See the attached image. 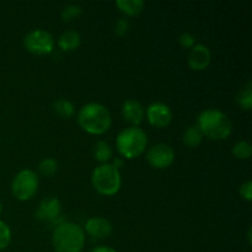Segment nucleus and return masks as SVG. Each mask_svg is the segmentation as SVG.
Listing matches in <instances>:
<instances>
[{
    "mask_svg": "<svg viewBox=\"0 0 252 252\" xmlns=\"http://www.w3.org/2000/svg\"><path fill=\"white\" fill-rule=\"evenodd\" d=\"M147 133L139 127H129L120 132L116 138V148L126 159L140 157L147 149Z\"/></svg>",
    "mask_w": 252,
    "mask_h": 252,
    "instance_id": "20e7f679",
    "label": "nucleus"
},
{
    "mask_svg": "<svg viewBox=\"0 0 252 252\" xmlns=\"http://www.w3.org/2000/svg\"><path fill=\"white\" fill-rule=\"evenodd\" d=\"M175 153L170 145L159 143L153 145L147 152V161L154 169H167L174 162Z\"/></svg>",
    "mask_w": 252,
    "mask_h": 252,
    "instance_id": "6e6552de",
    "label": "nucleus"
},
{
    "mask_svg": "<svg viewBox=\"0 0 252 252\" xmlns=\"http://www.w3.org/2000/svg\"><path fill=\"white\" fill-rule=\"evenodd\" d=\"M90 252H117V251L112 248H108V246H98V248L93 249Z\"/></svg>",
    "mask_w": 252,
    "mask_h": 252,
    "instance_id": "bb28decb",
    "label": "nucleus"
},
{
    "mask_svg": "<svg viewBox=\"0 0 252 252\" xmlns=\"http://www.w3.org/2000/svg\"><path fill=\"white\" fill-rule=\"evenodd\" d=\"M58 170V162L53 158H46L38 164V171L42 176L51 177Z\"/></svg>",
    "mask_w": 252,
    "mask_h": 252,
    "instance_id": "412c9836",
    "label": "nucleus"
},
{
    "mask_svg": "<svg viewBox=\"0 0 252 252\" xmlns=\"http://www.w3.org/2000/svg\"><path fill=\"white\" fill-rule=\"evenodd\" d=\"M112 148L105 140H100L95 144L94 147V157L97 161H100L101 164H107V161H110L112 159Z\"/></svg>",
    "mask_w": 252,
    "mask_h": 252,
    "instance_id": "dca6fc26",
    "label": "nucleus"
},
{
    "mask_svg": "<svg viewBox=\"0 0 252 252\" xmlns=\"http://www.w3.org/2000/svg\"><path fill=\"white\" fill-rule=\"evenodd\" d=\"M78 123L85 132L100 135L110 129L112 117L106 106L97 102H90L84 105L79 111Z\"/></svg>",
    "mask_w": 252,
    "mask_h": 252,
    "instance_id": "f257e3e1",
    "label": "nucleus"
},
{
    "mask_svg": "<svg viewBox=\"0 0 252 252\" xmlns=\"http://www.w3.org/2000/svg\"><path fill=\"white\" fill-rule=\"evenodd\" d=\"M240 196L243 197L245 201H252V182L246 181L240 186Z\"/></svg>",
    "mask_w": 252,
    "mask_h": 252,
    "instance_id": "a878e982",
    "label": "nucleus"
},
{
    "mask_svg": "<svg viewBox=\"0 0 252 252\" xmlns=\"http://www.w3.org/2000/svg\"><path fill=\"white\" fill-rule=\"evenodd\" d=\"M53 111L58 117L65 118V120L73 117L74 113H75L74 105L66 98H58L57 101H54Z\"/></svg>",
    "mask_w": 252,
    "mask_h": 252,
    "instance_id": "f3484780",
    "label": "nucleus"
},
{
    "mask_svg": "<svg viewBox=\"0 0 252 252\" xmlns=\"http://www.w3.org/2000/svg\"><path fill=\"white\" fill-rule=\"evenodd\" d=\"M81 12H83V10H81V7L79 5L69 4L62 11V19L64 21H71L74 19H78L81 15Z\"/></svg>",
    "mask_w": 252,
    "mask_h": 252,
    "instance_id": "4be33fe9",
    "label": "nucleus"
},
{
    "mask_svg": "<svg viewBox=\"0 0 252 252\" xmlns=\"http://www.w3.org/2000/svg\"><path fill=\"white\" fill-rule=\"evenodd\" d=\"M81 43L80 34L76 31H66L62 33V36L58 38V46L62 51L71 52L75 51Z\"/></svg>",
    "mask_w": 252,
    "mask_h": 252,
    "instance_id": "4468645a",
    "label": "nucleus"
},
{
    "mask_svg": "<svg viewBox=\"0 0 252 252\" xmlns=\"http://www.w3.org/2000/svg\"><path fill=\"white\" fill-rule=\"evenodd\" d=\"M122 115L123 118L133 127H138L144 118V107L139 101L130 98V100L125 101L122 105Z\"/></svg>",
    "mask_w": 252,
    "mask_h": 252,
    "instance_id": "ddd939ff",
    "label": "nucleus"
},
{
    "mask_svg": "<svg viewBox=\"0 0 252 252\" xmlns=\"http://www.w3.org/2000/svg\"><path fill=\"white\" fill-rule=\"evenodd\" d=\"M85 231L89 236L96 240L106 239L112 233V225L110 221L101 217H94L85 223Z\"/></svg>",
    "mask_w": 252,
    "mask_h": 252,
    "instance_id": "9b49d317",
    "label": "nucleus"
},
{
    "mask_svg": "<svg viewBox=\"0 0 252 252\" xmlns=\"http://www.w3.org/2000/svg\"><path fill=\"white\" fill-rule=\"evenodd\" d=\"M211 49L206 44H196L191 48L189 54V65L193 70H204L211 64Z\"/></svg>",
    "mask_w": 252,
    "mask_h": 252,
    "instance_id": "9d476101",
    "label": "nucleus"
},
{
    "mask_svg": "<svg viewBox=\"0 0 252 252\" xmlns=\"http://www.w3.org/2000/svg\"><path fill=\"white\" fill-rule=\"evenodd\" d=\"M91 182L94 189L102 196H115L120 191L122 179L120 170L107 162L95 167L91 175Z\"/></svg>",
    "mask_w": 252,
    "mask_h": 252,
    "instance_id": "39448f33",
    "label": "nucleus"
},
{
    "mask_svg": "<svg viewBox=\"0 0 252 252\" xmlns=\"http://www.w3.org/2000/svg\"><path fill=\"white\" fill-rule=\"evenodd\" d=\"M148 122L157 128H165L172 122V111L166 103L164 102H154L149 105V107L145 111Z\"/></svg>",
    "mask_w": 252,
    "mask_h": 252,
    "instance_id": "1a4fd4ad",
    "label": "nucleus"
},
{
    "mask_svg": "<svg viewBox=\"0 0 252 252\" xmlns=\"http://www.w3.org/2000/svg\"><path fill=\"white\" fill-rule=\"evenodd\" d=\"M52 245L56 252H81L85 245V231L78 224L64 221L54 229Z\"/></svg>",
    "mask_w": 252,
    "mask_h": 252,
    "instance_id": "7ed1b4c3",
    "label": "nucleus"
},
{
    "mask_svg": "<svg viewBox=\"0 0 252 252\" xmlns=\"http://www.w3.org/2000/svg\"><path fill=\"white\" fill-rule=\"evenodd\" d=\"M112 165H113V166L116 167V169H118V170H120V167L122 166V165H123V161H122V160L120 159V158H116V159H115V161L112 162Z\"/></svg>",
    "mask_w": 252,
    "mask_h": 252,
    "instance_id": "cd10ccee",
    "label": "nucleus"
},
{
    "mask_svg": "<svg viewBox=\"0 0 252 252\" xmlns=\"http://www.w3.org/2000/svg\"><path fill=\"white\" fill-rule=\"evenodd\" d=\"M1 209H2V207H1V203H0V214H1Z\"/></svg>",
    "mask_w": 252,
    "mask_h": 252,
    "instance_id": "c85d7f7f",
    "label": "nucleus"
},
{
    "mask_svg": "<svg viewBox=\"0 0 252 252\" xmlns=\"http://www.w3.org/2000/svg\"><path fill=\"white\" fill-rule=\"evenodd\" d=\"M24 46L31 53L44 56L53 52L54 38L49 32L44 30H33L25 36Z\"/></svg>",
    "mask_w": 252,
    "mask_h": 252,
    "instance_id": "0eeeda50",
    "label": "nucleus"
},
{
    "mask_svg": "<svg viewBox=\"0 0 252 252\" xmlns=\"http://www.w3.org/2000/svg\"><path fill=\"white\" fill-rule=\"evenodd\" d=\"M116 5L128 16H137L144 10L145 2L142 0H117Z\"/></svg>",
    "mask_w": 252,
    "mask_h": 252,
    "instance_id": "2eb2a0df",
    "label": "nucleus"
},
{
    "mask_svg": "<svg viewBox=\"0 0 252 252\" xmlns=\"http://www.w3.org/2000/svg\"><path fill=\"white\" fill-rule=\"evenodd\" d=\"M179 42H180V44L184 47V48L191 49L192 47L194 46V42H196V39H194L193 34H191L189 32H184V33L179 37Z\"/></svg>",
    "mask_w": 252,
    "mask_h": 252,
    "instance_id": "393cba45",
    "label": "nucleus"
},
{
    "mask_svg": "<svg viewBox=\"0 0 252 252\" xmlns=\"http://www.w3.org/2000/svg\"><path fill=\"white\" fill-rule=\"evenodd\" d=\"M11 241V230L5 221L0 220V251L5 250Z\"/></svg>",
    "mask_w": 252,
    "mask_h": 252,
    "instance_id": "5701e85b",
    "label": "nucleus"
},
{
    "mask_svg": "<svg viewBox=\"0 0 252 252\" xmlns=\"http://www.w3.org/2000/svg\"><path fill=\"white\" fill-rule=\"evenodd\" d=\"M129 31V21L126 19H120L116 21L115 24V33L117 36L122 37L125 34H127V32Z\"/></svg>",
    "mask_w": 252,
    "mask_h": 252,
    "instance_id": "b1692460",
    "label": "nucleus"
},
{
    "mask_svg": "<svg viewBox=\"0 0 252 252\" xmlns=\"http://www.w3.org/2000/svg\"><path fill=\"white\" fill-rule=\"evenodd\" d=\"M236 102L240 105V107H243L246 111H250L252 108V88L250 81L246 84L245 88L236 96Z\"/></svg>",
    "mask_w": 252,
    "mask_h": 252,
    "instance_id": "6ab92c4d",
    "label": "nucleus"
},
{
    "mask_svg": "<svg viewBox=\"0 0 252 252\" xmlns=\"http://www.w3.org/2000/svg\"><path fill=\"white\" fill-rule=\"evenodd\" d=\"M233 154L239 160H248L252 154V147L248 140H240L233 148Z\"/></svg>",
    "mask_w": 252,
    "mask_h": 252,
    "instance_id": "aec40b11",
    "label": "nucleus"
},
{
    "mask_svg": "<svg viewBox=\"0 0 252 252\" xmlns=\"http://www.w3.org/2000/svg\"><path fill=\"white\" fill-rule=\"evenodd\" d=\"M61 202L56 197L44 198L36 211V218L42 221H54L61 214Z\"/></svg>",
    "mask_w": 252,
    "mask_h": 252,
    "instance_id": "f8f14e48",
    "label": "nucleus"
},
{
    "mask_svg": "<svg viewBox=\"0 0 252 252\" xmlns=\"http://www.w3.org/2000/svg\"><path fill=\"white\" fill-rule=\"evenodd\" d=\"M185 145L189 148H196L203 140V134L199 130V128L197 126H191V127L187 128L184 133V137H182Z\"/></svg>",
    "mask_w": 252,
    "mask_h": 252,
    "instance_id": "a211bd4d",
    "label": "nucleus"
},
{
    "mask_svg": "<svg viewBox=\"0 0 252 252\" xmlns=\"http://www.w3.org/2000/svg\"><path fill=\"white\" fill-rule=\"evenodd\" d=\"M198 126L199 130L202 132L203 137L213 140H224L231 134L233 125H231L230 118L226 113L218 108H207L198 116Z\"/></svg>",
    "mask_w": 252,
    "mask_h": 252,
    "instance_id": "f03ea898",
    "label": "nucleus"
},
{
    "mask_svg": "<svg viewBox=\"0 0 252 252\" xmlns=\"http://www.w3.org/2000/svg\"><path fill=\"white\" fill-rule=\"evenodd\" d=\"M39 181L36 172L30 169L21 170L11 182V192L19 201H29L38 191Z\"/></svg>",
    "mask_w": 252,
    "mask_h": 252,
    "instance_id": "423d86ee",
    "label": "nucleus"
}]
</instances>
